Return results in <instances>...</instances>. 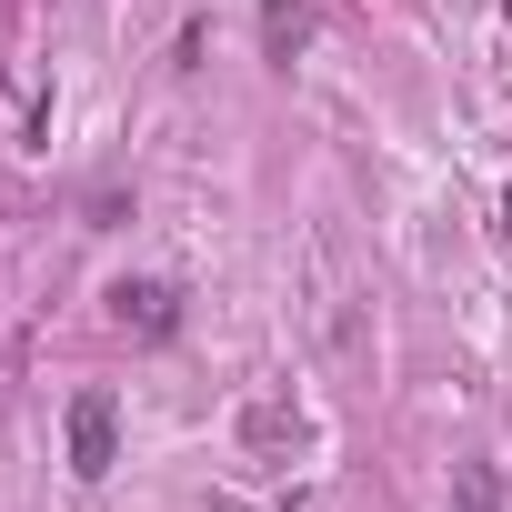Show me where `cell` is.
I'll use <instances>...</instances> for the list:
<instances>
[{"label":"cell","mask_w":512,"mask_h":512,"mask_svg":"<svg viewBox=\"0 0 512 512\" xmlns=\"http://www.w3.org/2000/svg\"><path fill=\"white\" fill-rule=\"evenodd\" d=\"M111 462H121V412H111V392H81L71 402V472L101 482Z\"/></svg>","instance_id":"obj_1"},{"label":"cell","mask_w":512,"mask_h":512,"mask_svg":"<svg viewBox=\"0 0 512 512\" xmlns=\"http://www.w3.org/2000/svg\"><path fill=\"white\" fill-rule=\"evenodd\" d=\"M111 322L141 332V342H171L181 332V292L171 282H111Z\"/></svg>","instance_id":"obj_2"},{"label":"cell","mask_w":512,"mask_h":512,"mask_svg":"<svg viewBox=\"0 0 512 512\" xmlns=\"http://www.w3.org/2000/svg\"><path fill=\"white\" fill-rule=\"evenodd\" d=\"M302 41H312V0H262V51L292 61Z\"/></svg>","instance_id":"obj_3"},{"label":"cell","mask_w":512,"mask_h":512,"mask_svg":"<svg viewBox=\"0 0 512 512\" xmlns=\"http://www.w3.org/2000/svg\"><path fill=\"white\" fill-rule=\"evenodd\" d=\"M452 512H502V472H492V462H462V482H452Z\"/></svg>","instance_id":"obj_4"},{"label":"cell","mask_w":512,"mask_h":512,"mask_svg":"<svg viewBox=\"0 0 512 512\" xmlns=\"http://www.w3.org/2000/svg\"><path fill=\"white\" fill-rule=\"evenodd\" d=\"M502 231H512V191H502Z\"/></svg>","instance_id":"obj_5"}]
</instances>
